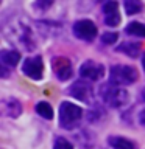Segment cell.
I'll use <instances>...</instances> for the list:
<instances>
[{
    "label": "cell",
    "mask_w": 145,
    "mask_h": 149,
    "mask_svg": "<svg viewBox=\"0 0 145 149\" xmlns=\"http://www.w3.org/2000/svg\"><path fill=\"white\" fill-rule=\"evenodd\" d=\"M72 33H73V36L80 40L92 42L98 34V28H97L95 23H94L92 20H89V19H80V20H77L73 23Z\"/></svg>",
    "instance_id": "5"
},
{
    "label": "cell",
    "mask_w": 145,
    "mask_h": 149,
    "mask_svg": "<svg viewBox=\"0 0 145 149\" xmlns=\"http://www.w3.org/2000/svg\"><path fill=\"white\" fill-rule=\"evenodd\" d=\"M101 13H103V22L106 26L115 28L120 25L122 16L119 11V3L115 0H105L101 5Z\"/></svg>",
    "instance_id": "8"
},
{
    "label": "cell",
    "mask_w": 145,
    "mask_h": 149,
    "mask_svg": "<svg viewBox=\"0 0 145 149\" xmlns=\"http://www.w3.org/2000/svg\"><path fill=\"white\" fill-rule=\"evenodd\" d=\"M69 95L75 98V100H80L83 102H87V104H94V88L92 86L87 82V79H78L75 81L69 88Z\"/></svg>",
    "instance_id": "6"
},
{
    "label": "cell",
    "mask_w": 145,
    "mask_h": 149,
    "mask_svg": "<svg viewBox=\"0 0 145 149\" xmlns=\"http://www.w3.org/2000/svg\"><path fill=\"white\" fill-rule=\"evenodd\" d=\"M108 144L111 146V149H136V144L131 140L119 137V135L108 137Z\"/></svg>",
    "instance_id": "13"
},
{
    "label": "cell",
    "mask_w": 145,
    "mask_h": 149,
    "mask_svg": "<svg viewBox=\"0 0 145 149\" xmlns=\"http://www.w3.org/2000/svg\"><path fill=\"white\" fill-rule=\"evenodd\" d=\"M83 118V109L70 101H63L59 106V124L63 129L72 130Z\"/></svg>",
    "instance_id": "3"
},
{
    "label": "cell",
    "mask_w": 145,
    "mask_h": 149,
    "mask_svg": "<svg viewBox=\"0 0 145 149\" xmlns=\"http://www.w3.org/2000/svg\"><path fill=\"white\" fill-rule=\"evenodd\" d=\"M98 98L111 109H120L128 102L130 95L123 88V86H119V84L109 81V82H103L98 87Z\"/></svg>",
    "instance_id": "2"
},
{
    "label": "cell",
    "mask_w": 145,
    "mask_h": 149,
    "mask_svg": "<svg viewBox=\"0 0 145 149\" xmlns=\"http://www.w3.org/2000/svg\"><path fill=\"white\" fill-rule=\"evenodd\" d=\"M53 3H55V0H34L33 9L37 11V13H45V11H49Z\"/></svg>",
    "instance_id": "19"
},
{
    "label": "cell",
    "mask_w": 145,
    "mask_h": 149,
    "mask_svg": "<svg viewBox=\"0 0 145 149\" xmlns=\"http://www.w3.org/2000/svg\"><path fill=\"white\" fill-rule=\"evenodd\" d=\"M139 78L137 70L131 65H120L115 64L109 68V81L119 86H130L134 84Z\"/></svg>",
    "instance_id": "4"
},
{
    "label": "cell",
    "mask_w": 145,
    "mask_h": 149,
    "mask_svg": "<svg viewBox=\"0 0 145 149\" xmlns=\"http://www.w3.org/2000/svg\"><path fill=\"white\" fill-rule=\"evenodd\" d=\"M53 149H75L73 144L64 137H58L53 143Z\"/></svg>",
    "instance_id": "20"
},
{
    "label": "cell",
    "mask_w": 145,
    "mask_h": 149,
    "mask_svg": "<svg viewBox=\"0 0 145 149\" xmlns=\"http://www.w3.org/2000/svg\"><path fill=\"white\" fill-rule=\"evenodd\" d=\"M105 74V67L95 61H86L80 67V76L87 79V81H98Z\"/></svg>",
    "instance_id": "10"
},
{
    "label": "cell",
    "mask_w": 145,
    "mask_h": 149,
    "mask_svg": "<svg viewBox=\"0 0 145 149\" xmlns=\"http://www.w3.org/2000/svg\"><path fill=\"white\" fill-rule=\"evenodd\" d=\"M142 67H144V70H145V54L142 56Z\"/></svg>",
    "instance_id": "23"
},
{
    "label": "cell",
    "mask_w": 145,
    "mask_h": 149,
    "mask_svg": "<svg viewBox=\"0 0 145 149\" xmlns=\"http://www.w3.org/2000/svg\"><path fill=\"white\" fill-rule=\"evenodd\" d=\"M2 110L9 118H17L22 113V104L16 98H6V100L2 101Z\"/></svg>",
    "instance_id": "11"
},
{
    "label": "cell",
    "mask_w": 145,
    "mask_h": 149,
    "mask_svg": "<svg viewBox=\"0 0 145 149\" xmlns=\"http://www.w3.org/2000/svg\"><path fill=\"white\" fill-rule=\"evenodd\" d=\"M0 62L8 68H14L20 62V53L17 50H2L0 51Z\"/></svg>",
    "instance_id": "12"
},
{
    "label": "cell",
    "mask_w": 145,
    "mask_h": 149,
    "mask_svg": "<svg viewBox=\"0 0 145 149\" xmlns=\"http://www.w3.org/2000/svg\"><path fill=\"white\" fill-rule=\"evenodd\" d=\"M117 51L130 56V58H137L140 53V44H137V42H123L117 47Z\"/></svg>",
    "instance_id": "14"
},
{
    "label": "cell",
    "mask_w": 145,
    "mask_h": 149,
    "mask_svg": "<svg viewBox=\"0 0 145 149\" xmlns=\"http://www.w3.org/2000/svg\"><path fill=\"white\" fill-rule=\"evenodd\" d=\"M142 100L145 101V88H144V90H142Z\"/></svg>",
    "instance_id": "24"
},
{
    "label": "cell",
    "mask_w": 145,
    "mask_h": 149,
    "mask_svg": "<svg viewBox=\"0 0 145 149\" xmlns=\"http://www.w3.org/2000/svg\"><path fill=\"white\" fill-rule=\"evenodd\" d=\"M139 123L142 124V126H145V109L139 113Z\"/></svg>",
    "instance_id": "22"
},
{
    "label": "cell",
    "mask_w": 145,
    "mask_h": 149,
    "mask_svg": "<svg viewBox=\"0 0 145 149\" xmlns=\"http://www.w3.org/2000/svg\"><path fill=\"white\" fill-rule=\"evenodd\" d=\"M36 112H37V115L42 116L44 120H51L53 118V109H51V106L47 101L37 102L36 104Z\"/></svg>",
    "instance_id": "18"
},
{
    "label": "cell",
    "mask_w": 145,
    "mask_h": 149,
    "mask_svg": "<svg viewBox=\"0 0 145 149\" xmlns=\"http://www.w3.org/2000/svg\"><path fill=\"white\" fill-rule=\"evenodd\" d=\"M106 116V110L103 109L101 106L98 104H94L91 110H87V115H86V120L89 123H100V121Z\"/></svg>",
    "instance_id": "15"
},
{
    "label": "cell",
    "mask_w": 145,
    "mask_h": 149,
    "mask_svg": "<svg viewBox=\"0 0 145 149\" xmlns=\"http://www.w3.org/2000/svg\"><path fill=\"white\" fill-rule=\"evenodd\" d=\"M117 37H119L117 33H103L101 37H100V40L105 45H112V44H115V42H117Z\"/></svg>",
    "instance_id": "21"
},
{
    "label": "cell",
    "mask_w": 145,
    "mask_h": 149,
    "mask_svg": "<svg viewBox=\"0 0 145 149\" xmlns=\"http://www.w3.org/2000/svg\"><path fill=\"white\" fill-rule=\"evenodd\" d=\"M3 34L6 36V39L9 42L19 45L25 51H33L36 47L30 20L27 17L16 16V17L9 19V22H5L3 23Z\"/></svg>",
    "instance_id": "1"
},
{
    "label": "cell",
    "mask_w": 145,
    "mask_h": 149,
    "mask_svg": "<svg viewBox=\"0 0 145 149\" xmlns=\"http://www.w3.org/2000/svg\"><path fill=\"white\" fill-rule=\"evenodd\" d=\"M123 8L128 16H134V14L142 13L144 3L142 0H123Z\"/></svg>",
    "instance_id": "16"
},
{
    "label": "cell",
    "mask_w": 145,
    "mask_h": 149,
    "mask_svg": "<svg viewBox=\"0 0 145 149\" xmlns=\"http://www.w3.org/2000/svg\"><path fill=\"white\" fill-rule=\"evenodd\" d=\"M22 73L33 81H39L44 76V61L39 54L27 58L22 64Z\"/></svg>",
    "instance_id": "7"
},
{
    "label": "cell",
    "mask_w": 145,
    "mask_h": 149,
    "mask_svg": "<svg viewBox=\"0 0 145 149\" xmlns=\"http://www.w3.org/2000/svg\"><path fill=\"white\" fill-rule=\"evenodd\" d=\"M51 70H53V73L56 74V78L59 81H67L73 74L72 62L64 56H55L51 59Z\"/></svg>",
    "instance_id": "9"
},
{
    "label": "cell",
    "mask_w": 145,
    "mask_h": 149,
    "mask_svg": "<svg viewBox=\"0 0 145 149\" xmlns=\"http://www.w3.org/2000/svg\"><path fill=\"white\" fill-rule=\"evenodd\" d=\"M125 33L136 37H145V23L142 22H130L125 28Z\"/></svg>",
    "instance_id": "17"
}]
</instances>
